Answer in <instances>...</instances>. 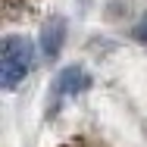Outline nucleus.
I'll return each mask as SVG.
<instances>
[{"label":"nucleus","instance_id":"nucleus-3","mask_svg":"<svg viewBox=\"0 0 147 147\" xmlns=\"http://www.w3.org/2000/svg\"><path fill=\"white\" fill-rule=\"evenodd\" d=\"M63 41H66V19L53 16L44 25V31H41V53H44V59H57Z\"/></svg>","mask_w":147,"mask_h":147},{"label":"nucleus","instance_id":"nucleus-1","mask_svg":"<svg viewBox=\"0 0 147 147\" xmlns=\"http://www.w3.org/2000/svg\"><path fill=\"white\" fill-rule=\"evenodd\" d=\"M34 63V47L25 34H6L0 44V85L3 91H13Z\"/></svg>","mask_w":147,"mask_h":147},{"label":"nucleus","instance_id":"nucleus-2","mask_svg":"<svg viewBox=\"0 0 147 147\" xmlns=\"http://www.w3.org/2000/svg\"><path fill=\"white\" fill-rule=\"evenodd\" d=\"M88 85H91V75L82 69V66L63 69V72L57 75V82H53V110H57V100H63V97H75V94H82Z\"/></svg>","mask_w":147,"mask_h":147},{"label":"nucleus","instance_id":"nucleus-6","mask_svg":"<svg viewBox=\"0 0 147 147\" xmlns=\"http://www.w3.org/2000/svg\"><path fill=\"white\" fill-rule=\"evenodd\" d=\"M135 38H141V41H147V13H144V19L135 25Z\"/></svg>","mask_w":147,"mask_h":147},{"label":"nucleus","instance_id":"nucleus-4","mask_svg":"<svg viewBox=\"0 0 147 147\" xmlns=\"http://www.w3.org/2000/svg\"><path fill=\"white\" fill-rule=\"evenodd\" d=\"M41 0H3V16L6 19H25L34 13V6H38Z\"/></svg>","mask_w":147,"mask_h":147},{"label":"nucleus","instance_id":"nucleus-5","mask_svg":"<svg viewBox=\"0 0 147 147\" xmlns=\"http://www.w3.org/2000/svg\"><path fill=\"white\" fill-rule=\"evenodd\" d=\"M63 147H100V144H94L91 138H72V141H66Z\"/></svg>","mask_w":147,"mask_h":147}]
</instances>
